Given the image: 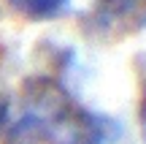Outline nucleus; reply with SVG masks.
<instances>
[{
	"label": "nucleus",
	"instance_id": "obj_2",
	"mask_svg": "<svg viewBox=\"0 0 146 144\" xmlns=\"http://www.w3.org/2000/svg\"><path fill=\"white\" fill-rule=\"evenodd\" d=\"M146 27V0H98L87 16V33L98 41H122Z\"/></svg>",
	"mask_w": 146,
	"mask_h": 144
},
{
	"label": "nucleus",
	"instance_id": "obj_1",
	"mask_svg": "<svg viewBox=\"0 0 146 144\" xmlns=\"http://www.w3.org/2000/svg\"><path fill=\"white\" fill-rule=\"evenodd\" d=\"M46 136L54 144H111L119 136V125L111 117L65 103L46 123Z\"/></svg>",
	"mask_w": 146,
	"mask_h": 144
},
{
	"label": "nucleus",
	"instance_id": "obj_4",
	"mask_svg": "<svg viewBox=\"0 0 146 144\" xmlns=\"http://www.w3.org/2000/svg\"><path fill=\"white\" fill-rule=\"evenodd\" d=\"M138 123H141V136H143V141H146V95H143V101H141V112H138Z\"/></svg>",
	"mask_w": 146,
	"mask_h": 144
},
{
	"label": "nucleus",
	"instance_id": "obj_3",
	"mask_svg": "<svg viewBox=\"0 0 146 144\" xmlns=\"http://www.w3.org/2000/svg\"><path fill=\"white\" fill-rule=\"evenodd\" d=\"M11 8L19 11L25 19L33 22H43V19H54L68 8L70 0H8Z\"/></svg>",
	"mask_w": 146,
	"mask_h": 144
},
{
	"label": "nucleus",
	"instance_id": "obj_5",
	"mask_svg": "<svg viewBox=\"0 0 146 144\" xmlns=\"http://www.w3.org/2000/svg\"><path fill=\"white\" fill-rule=\"evenodd\" d=\"M5 120H8V101H3V98H0V131H3Z\"/></svg>",
	"mask_w": 146,
	"mask_h": 144
}]
</instances>
